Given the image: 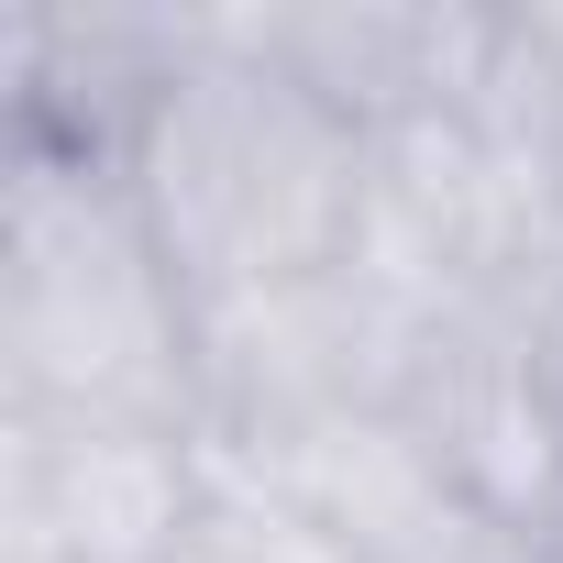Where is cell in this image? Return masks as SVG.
I'll return each mask as SVG.
<instances>
[{"label":"cell","instance_id":"1","mask_svg":"<svg viewBox=\"0 0 563 563\" xmlns=\"http://www.w3.org/2000/svg\"><path fill=\"white\" fill-rule=\"evenodd\" d=\"M133 210L188 299H254L343 276L365 210V122L332 111L243 23H199L177 78L122 144Z\"/></svg>","mask_w":563,"mask_h":563},{"label":"cell","instance_id":"2","mask_svg":"<svg viewBox=\"0 0 563 563\" xmlns=\"http://www.w3.org/2000/svg\"><path fill=\"white\" fill-rule=\"evenodd\" d=\"M0 376L45 420H199V299L155 254L122 155L12 144Z\"/></svg>","mask_w":563,"mask_h":563},{"label":"cell","instance_id":"4","mask_svg":"<svg viewBox=\"0 0 563 563\" xmlns=\"http://www.w3.org/2000/svg\"><path fill=\"white\" fill-rule=\"evenodd\" d=\"M387 398L409 409V431L431 442L442 486L475 519L563 552V376L541 365V343L497 299H475L464 321L420 332Z\"/></svg>","mask_w":563,"mask_h":563},{"label":"cell","instance_id":"3","mask_svg":"<svg viewBox=\"0 0 563 563\" xmlns=\"http://www.w3.org/2000/svg\"><path fill=\"white\" fill-rule=\"evenodd\" d=\"M210 453L199 420H0V530L12 563H177Z\"/></svg>","mask_w":563,"mask_h":563},{"label":"cell","instance_id":"5","mask_svg":"<svg viewBox=\"0 0 563 563\" xmlns=\"http://www.w3.org/2000/svg\"><path fill=\"white\" fill-rule=\"evenodd\" d=\"M376 563H563V552H541V541H519V530L453 508V519H431L420 541H398V552H376Z\"/></svg>","mask_w":563,"mask_h":563}]
</instances>
